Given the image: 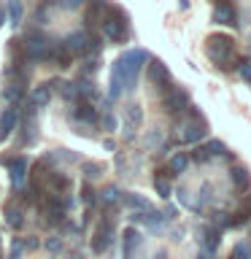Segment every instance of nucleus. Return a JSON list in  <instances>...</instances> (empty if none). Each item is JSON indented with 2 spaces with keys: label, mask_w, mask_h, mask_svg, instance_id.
Instances as JSON below:
<instances>
[{
  "label": "nucleus",
  "mask_w": 251,
  "mask_h": 259,
  "mask_svg": "<svg viewBox=\"0 0 251 259\" xmlns=\"http://www.w3.org/2000/svg\"><path fill=\"white\" fill-rule=\"evenodd\" d=\"M149 60V52L146 49H130L119 57L116 62H113V70H111V78H116L121 89H133L135 87V78H138V70H141V65Z\"/></svg>",
  "instance_id": "1"
},
{
  "label": "nucleus",
  "mask_w": 251,
  "mask_h": 259,
  "mask_svg": "<svg viewBox=\"0 0 251 259\" xmlns=\"http://www.w3.org/2000/svg\"><path fill=\"white\" fill-rule=\"evenodd\" d=\"M103 32L105 38L113 40V44H124L130 38V24H127V14L121 11V8H108L105 6V14H103Z\"/></svg>",
  "instance_id": "2"
},
{
  "label": "nucleus",
  "mask_w": 251,
  "mask_h": 259,
  "mask_svg": "<svg viewBox=\"0 0 251 259\" xmlns=\"http://www.w3.org/2000/svg\"><path fill=\"white\" fill-rule=\"evenodd\" d=\"M205 52H208L211 60H214V65H219V68H232V62H235V46H232V38L230 35H208Z\"/></svg>",
  "instance_id": "3"
},
{
  "label": "nucleus",
  "mask_w": 251,
  "mask_h": 259,
  "mask_svg": "<svg viewBox=\"0 0 251 259\" xmlns=\"http://www.w3.org/2000/svg\"><path fill=\"white\" fill-rule=\"evenodd\" d=\"M49 38H44L40 32H30L24 38V60H32V62H40V60H49Z\"/></svg>",
  "instance_id": "4"
},
{
  "label": "nucleus",
  "mask_w": 251,
  "mask_h": 259,
  "mask_svg": "<svg viewBox=\"0 0 251 259\" xmlns=\"http://www.w3.org/2000/svg\"><path fill=\"white\" fill-rule=\"evenodd\" d=\"M111 240H113V224L108 219H100V224H97V230L92 235V251L95 254H103L111 246Z\"/></svg>",
  "instance_id": "5"
},
{
  "label": "nucleus",
  "mask_w": 251,
  "mask_h": 259,
  "mask_svg": "<svg viewBox=\"0 0 251 259\" xmlns=\"http://www.w3.org/2000/svg\"><path fill=\"white\" fill-rule=\"evenodd\" d=\"M186 105H189V95L184 92V89H168L165 97H162V108H165L168 113H181Z\"/></svg>",
  "instance_id": "6"
},
{
  "label": "nucleus",
  "mask_w": 251,
  "mask_h": 259,
  "mask_svg": "<svg viewBox=\"0 0 251 259\" xmlns=\"http://www.w3.org/2000/svg\"><path fill=\"white\" fill-rule=\"evenodd\" d=\"M65 44L70 46L73 54H87V52H92V49H97V40L89 35V32H73Z\"/></svg>",
  "instance_id": "7"
},
{
  "label": "nucleus",
  "mask_w": 251,
  "mask_h": 259,
  "mask_svg": "<svg viewBox=\"0 0 251 259\" xmlns=\"http://www.w3.org/2000/svg\"><path fill=\"white\" fill-rule=\"evenodd\" d=\"M3 165L11 170V184L19 189V186L24 184V178H27V159H22V157H8V159H3Z\"/></svg>",
  "instance_id": "8"
},
{
  "label": "nucleus",
  "mask_w": 251,
  "mask_h": 259,
  "mask_svg": "<svg viewBox=\"0 0 251 259\" xmlns=\"http://www.w3.org/2000/svg\"><path fill=\"white\" fill-rule=\"evenodd\" d=\"M149 73H151V81L157 84V89H162V92H168V89L173 87V78H170V70L165 68V62L154 60L151 68H149Z\"/></svg>",
  "instance_id": "9"
},
{
  "label": "nucleus",
  "mask_w": 251,
  "mask_h": 259,
  "mask_svg": "<svg viewBox=\"0 0 251 259\" xmlns=\"http://www.w3.org/2000/svg\"><path fill=\"white\" fill-rule=\"evenodd\" d=\"M202 135H205V124H202V119L194 116L192 121H186V124L181 127L178 141H181V143H194V141H200Z\"/></svg>",
  "instance_id": "10"
},
{
  "label": "nucleus",
  "mask_w": 251,
  "mask_h": 259,
  "mask_svg": "<svg viewBox=\"0 0 251 259\" xmlns=\"http://www.w3.org/2000/svg\"><path fill=\"white\" fill-rule=\"evenodd\" d=\"M49 57H52V60L60 65V68H68L70 60H73V52H70V46L62 40V44H52V49H49Z\"/></svg>",
  "instance_id": "11"
},
{
  "label": "nucleus",
  "mask_w": 251,
  "mask_h": 259,
  "mask_svg": "<svg viewBox=\"0 0 251 259\" xmlns=\"http://www.w3.org/2000/svg\"><path fill=\"white\" fill-rule=\"evenodd\" d=\"M49 100H52V87L40 84V87L32 89V95H30V108L35 111V108H40V105H49Z\"/></svg>",
  "instance_id": "12"
},
{
  "label": "nucleus",
  "mask_w": 251,
  "mask_h": 259,
  "mask_svg": "<svg viewBox=\"0 0 251 259\" xmlns=\"http://www.w3.org/2000/svg\"><path fill=\"white\" fill-rule=\"evenodd\" d=\"M16 119H19L16 116V108H6L3 111V116H0V138H3V141L16 130Z\"/></svg>",
  "instance_id": "13"
},
{
  "label": "nucleus",
  "mask_w": 251,
  "mask_h": 259,
  "mask_svg": "<svg viewBox=\"0 0 251 259\" xmlns=\"http://www.w3.org/2000/svg\"><path fill=\"white\" fill-rule=\"evenodd\" d=\"M214 22H219V24H238V14H235V8L232 6H227V3H222V6H216V11H214Z\"/></svg>",
  "instance_id": "14"
},
{
  "label": "nucleus",
  "mask_w": 251,
  "mask_h": 259,
  "mask_svg": "<svg viewBox=\"0 0 251 259\" xmlns=\"http://www.w3.org/2000/svg\"><path fill=\"white\" fill-rule=\"evenodd\" d=\"M186 165H189V154L178 151V154H173V157H170V162H168V170H165V173H170V176H176V173H184V170H186Z\"/></svg>",
  "instance_id": "15"
},
{
  "label": "nucleus",
  "mask_w": 251,
  "mask_h": 259,
  "mask_svg": "<svg viewBox=\"0 0 251 259\" xmlns=\"http://www.w3.org/2000/svg\"><path fill=\"white\" fill-rule=\"evenodd\" d=\"M202 246L208 254H214L219 246V227H202Z\"/></svg>",
  "instance_id": "16"
},
{
  "label": "nucleus",
  "mask_w": 251,
  "mask_h": 259,
  "mask_svg": "<svg viewBox=\"0 0 251 259\" xmlns=\"http://www.w3.org/2000/svg\"><path fill=\"white\" fill-rule=\"evenodd\" d=\"M73 116H76L78 121H87V124H95V121H97V111L89 103H81L78 108L73 111Z\"/></svg>",
  "instance_id": "17"
},
{
  "label": "nucleus",
  "mask_w": 251,
  "mask_h": 259,
  "mask_svg": "<svg viewBox=\"0 0 251 259\" xmlns=\"http://www.w3.org/2000/svg\"><path fill=\"white\" fill-rule=\"evenodd\" d=\"M154 189H157V194L159 197H170L173 194V189H170V181H168V176H165V170H162L159 176H154Z\"/></svg>",
  "instance_id": "18"
},
{
  "label": "nucleus",
  "mask_w": 251,
  "mask_h": 259,
  "mask_svg": "<svg viewBox=\"0 0 251 259\" xmlns=\"http://www.w3.org/2000/svg\"><path fill=\"white\" fill-rule=\"evenodd\" d=\"M124 202H127L133 210H141V213H143V210H151V202L146 200V197H141V194H127Z\"/></svg>",
  "instance_id": "19"
},
{
  "label": "nucleus",
  "mask_w": 251,
  "mask_h": 259,
  "mask_svg": "<svg viewBox=\"0 0 251 259\" xmlns=\"http://www.w3.org/2000/svg\"><path fill=\"white\" fill-rule=\"evenodd\" d=\"M138 243H141V235H138L135 230H127L124 232V256L127 259L133 256V251L138 248Z\"/></svg>",
  "instance_id": "20"
},
{
  "label": "nucleus",
  "mask_w": 251,
  "mask_h": 259,
  "mask_svg": "<svg viewBox=\"0 0 251 259\" xmlns=\"http://www.w3.org/2000/svg\"><path fill=\"white\" fill-rule=\"evenodd\" d=\"M6 224L11 227V230H22V224H24L22 210H19V208H8V210H6Z\"/></svg>",
  "instance_id": "21"
},
{
  "label": "nucleus",
  "mask_w": 251,
  "mask_h": 259,
  "mask_svg": "<svg viewBox=\"0 0 251 259\" xmlns=\"http://www.w3.org/2000/svg\"><path fill=\"white\" fill-rule=\"evenodd\" d=\"M205 154H208V159H214V157H222V154H227V149H224V143L222 141H208L205 146Z\"/></svg>",
  "instance_id": "22"
},
{
  "label": "nucleus",
  "mask_w": 251,
  "mask_h": 259,
  "mask_svg": "<svg viewBox=\"0 0 251 259\" xmlns=\"http://www.w3.org/2000/svg\"><path fill=\"white\" fill-rule=\"evenodd\" d=\"M8 19H11L14 27L22 22V3L19 0H8Z\"/></svg>",
  "instance_id": "23"
},
{
  "label": "nucleus",
  "mask_w": 251,
  "mask_h": 259,
  "mask_svg": "<svg viewBox=\"0 0 251 259\" xmlns=\"http://www.w3.org/2000/svg\"><path fill=\"white\" fill-rule=\"evenodd\" d=\"M232 181H235V186H238V189H248L251 178H248V173H246L243 167H235V170H232Z\"/></svg>",
  "instance_id": "24"
},
{
  "label": "nucleus",
  "mask_w": 251,
  "mask_h": 259,
  "mask_svg": "<svg viewBox=\"0 0 251 259\" xmlns=\"http://www.w3.org/2000/svg\"><path fill=\"white\" fill-rule=\"evenodd\" d=\"M62 87V97H65V100H78V84H76V81H65V84H60Z\"/></svg>",
  "instance_id": "25"
},
{
  "label": "nucleus",
  "mask_w": 251,
  "mask_h": 259,
  "mask_svg": "<svg viewBox=\"0 0 251 259\" xmlns=\"http://www.w3.org/2000/svg\"><path fill=\"white\" fill-rule=\"evenodd\" d=\"M3 95H6V100L19 103V100H22V84H8V87L3 89Z\"/></svg>",
  "instance_id": "26"
},
{
  "label": "nucleus",
  "mask_w": 251,
  "mask_h": 259,
  "mask_svg": "<svg viewBox=\"0 0 251 259\" xmlns=\"http://www.w3.org/2000/svg\"><path fill=\"white\" fill-rule=\"evenodd\" d=\"M103 202H105V205H116V202H119V189H116V186H105V189H103Z\"/></svg>",
  "instance_id": "27"
},
{
  "label": "nucleus",
  "mask_w": 251,
  "mask_h": 259,
  "mask_svg": "<svg viewBox=\"0 0 251 259\" xmlns=\"http://www.w3.org/2000/svg\"><path fill=\"white\" fill-rule=\"evenodd\" d=\"M232 259H251V246L248 243H238L232 248Z\"/></svg>",
  "instance_id": "28"
},
{
  "label": "nucleus",
  "mask_w": 251,
  "mask_h": 259,
  "mask_svg": "<svg viewBox=\"0 0 251 259\" xmlns=\"http://www.w3.org/2000/svg\"><path fill=\"white\" fill-rule=\"evenodd\" d=\"M22 248H24V243H22V240H14V246H11V254H8V259H22Z\"/></svg>",
  "instance_id": "29"
},
{
  "label": "nucleus",
  "mask_w": 251,
  "mask_h": 259,
  "mask_svg": "<svg viewBox=\"0 0 251 259\" xmlns=\"http://www.w3.org/2000/svg\"><path fill=\"white\" fill-rule=\"evenodd\" d=\"M103 127L108 130V133H113V130H116V119H113L111 113H105V116H103Z\"/></svg>",
  "instance_id": "30"
},
{
  "label": "nucleus",
  "mask_w": 251,
  "mask_h": 259,
  "mask_svg": "<svg viewBox=\"0 0 251 259\" xmlns=\"http://www.w3.org/2000/svg\"><path fill=\"white\" fill-rule=\"evenodd\" d=\"M238 73H240V78H246V81H251V62H240V68H238Z\"/></svg>",
  "instance_id": "31"
},
{
  "label": "nucleus",
  "mask_w": 251,
  "mask_h": 259,
  "mask_svg": "<svg viewBox=\"0 0 251 259\" xmlns=\"http://www.w3.org/2000/svg\"><path fill=\"white\" fill-rule=\"evenodd\" d=\"M81 3H84V0H60L62 8H78Z\"/></svg>",
  "instance_id": "32"
},
{
  "label": "nucleus",
  "mask_w": 251,
  "mask_h": 259,
  "mask_svg": "<svg viewBox=\"0 0 251 259\" xmlns=\"http://www.w3.org/2000/svg\"><path fill=\"white\" fill-rule=\"evenodd\" d=\"M84 200L89 202V205H92V202L97 200V197H95V192H92V189H89V186H84Z\"/></svg>",
  "instance_id": "33"
},
{
  "label": "nucleus",
  "mask_w": 251,
  "mask_h": 259,
  "mask_svg": "<svg viewBox=\"0 0 251 259\" xmlns=\"http://www.w3.org/2000/svg\"><path fill=\"white\" fill-rule=\"evenodd\" d=\"M97 170H100V165H84V173L87 176H97Z\"/></svg>",
  "instance_id": "34"
},
{
  "label": "nucleus",
  "mask_w": 251,
  "mask_h": 259,
  "mask_svg": "<svg viewBox=\"0 0 251 259\" xmlns=\"http://www.w3.org/2000/svg\"><path fill=\"white\" fill-rule=\"evenodd\" d=\"M3 22H6V11L0 8V24H3Z\"/></svg>",
  "instance_id": "35"
},
{
  "label": "nucleus",
  "mask_w": 251,
  "mask_h": 259,
  "mask_svg": "<svg viewBox=\"0 0 251 259\" xmlns=\"http://www.w3.org/2000/svg\"><path fill=\"white\" fill-rule=\"evenodd\" d=\"M76 259H81V256H76Z\"/></svg>",
  "instance_id": "36"
}]
</instances>
